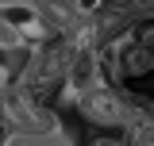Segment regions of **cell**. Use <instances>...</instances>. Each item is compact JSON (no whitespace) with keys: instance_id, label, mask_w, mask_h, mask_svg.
Returning <instances> with one entry per match:
<instances>
[{"instance_id":"obj_5","label":"cell","mask_w":154,"mask_h":146,"mask_svg":"<svg viewBox=\"0 0 154 146\" xmlns=\"http://www.w3.org/2000/svg\"><path fill=\"white\" fill-rule=\"evenodd\" d=\"M131 111H127V123H123V142L127 146H154V108L143 104L139 96H127Z\"/></svg>"},{"instance_id":"obj_3","label":"cell","mask_w":154,"mask_h":146,"mask_svg":"<svg viewBox=\"0 0 154 146\" xmlns=\"http://www.w3.org/2000/svg\"><path fill=\"white\" fill-rule=\"evenodd\" d=\"M77 115L89 123V127L104 131V135H123V123H127V111H131V100L119 92V85H96V89L81 92L73 100Z\"/></svg>"},{"instance_id":"obj_7","label":"cell","mask_w":154,"mask_h":146,"mask_svg":"<svg viewBox=\"0 0 154 146\" xmlns=\"http://www.w3.org/2000/svg\"><path fill=\"white\" fill-rule=\"evenodd\" d=\"M85 146H127V142H123V135H104V131H100V135H93Z\"/></svg>"},{"instance_id":"obj_4","label":"cell","mask_w":154,"mask_h":146,"mask_svg":"<svg viewBox=\"0 0 154 146\" xmlns=\"http://www.w3.org/2000/svg\"><path fill=\"white\" fill-rule=\"evenodd\" d=\"M35 8H38V16L46 19V27H50L58 38L77 35V31L93 19V12L81 8V0H35Z\"/></svg>"},{"instance_id":"obj_8","label":"cell","mask_w":154,"mask_h":146,"mask_svg":"<svg viewBox=\"0 0 154 146\" xmlns=\"http://www.w3.org/2000/svg\"><path fill=\"white\" fill-rule=\"evenodd\" d=\"M81 8H85V12H93V16H96V12L104 8V0H81Z\"/></svg>"},{"instance_id":"obj_9","label":"cell","mask_w":154,"mask_h":146,"mask_svg":"<svg viewBox=\"0 0 154 146\" xmlns=\"http://www.w3.org/2000/svg\"><path fill=\"white\" fill-rule=\"evenodd\" d=\"M4 8H8V0H0V12H4Z\"/></svg>"},{"instance_id":"obj_2","label":"cell","mask_w":154,"mask_h":146,"mask_svg":"<svg viewBox=\"0 0 154 146\" xmlns=\"http://www.w3.org/2000/svg\"><path fill=\"white\" fill-rule=\"evenodd\" d=\"M66 62H69V46H66V38H54L50 46L31 50L23 73L16 77V85L23 92H31L35 100H42V104H54V96L66 85Z\"/></svg>"},{"instance_id":"obj_6","label":"cell","mask_w":154,"mask_h":146,"mask_svg":"<svg viewBox=\"0 0 154 146\" xmlns=\"http://www.w3.org/2000/svg\"><path fill=\"white\" fill-rule=\"evenodd\" d=\"M135 42H139V46L146 50V58L154 62V23H139V27H135Z\"/></svg>"},{"instance_id":"obj_1","label":"cell","mask_w":154,"mask_h":146,"mask_svg":"<svg viewBox=\"0 0 154 146\" xmlns=\"http://www.w3.org/2000/svg\"><path fill=\"white\" fill-rule=\"evenodd\" d=\"M0 123L8 127V135H62V111L54 104H42L31 92H23L19 85L4 92L0 100Z\"/></svg>"}]
</instances>
